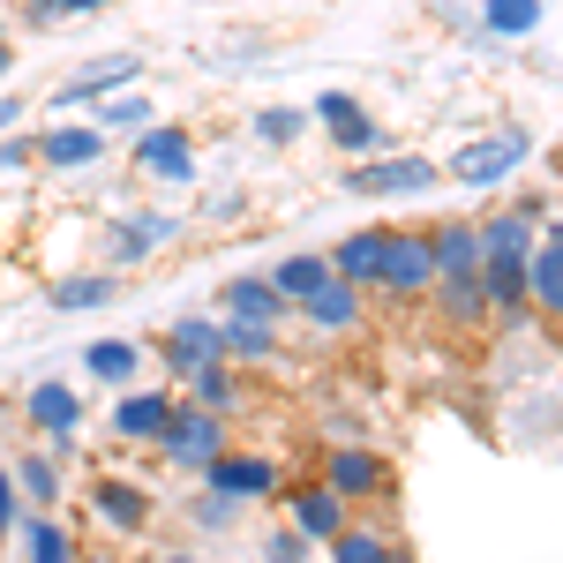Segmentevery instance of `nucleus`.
<instances>
[{"label": "nucleus", "instance_id": "obj_1", "mask_svg": "<svg viewBox=\"0 0 563 563\" xmlns=\"http://www.w3.org/2000/svg\"><path fill=\"white\" fill-rule=\"evenodd\" d=\"M346 188L368 196V203H398V196H421V188H443V166L421 158V151H376V158H353Z\"/></svg>", "mask_w": 563, "mask_h": 563}, {"label": "nucleus", "instance_id": "obj_2", "mask_svg": "<svg viewBox=\"0 0 563 563\" xmlns=\"http://www.w3.org/2000/svg\"><path fill=\"white\" fill-rule=\"evenodd\" d=\"M129 166L143 188H188L196 180V135L180 129V121H151V129H135Z\"/></svg>", "mask_w": 563, "mask_h": 563}, {"label": "nucleus", "instance_id": "obj_3", "mask_svg": "<svg viewBox=\"0 0 563 563\" xmlns=\"http://www.w3.org/2000/svg\"><path fill=\"white\" fill-rule=\"evenodd\" d=\"M316 481H323L339 504H353V511H361V504H390V496H398L390 466L368 451V443H331V451H323V466H316Z\"/></svg>", "mask_w": 563, "mask_h": 563}, {"label": "nucleus", "instance_id": "obj_4", "mask_svg": "<svg viewBox=\"0 0 563 563\" xmlns=\"http://www.w3.org/2000/svg\"><path fill=\"white\" fill-rule=\"evenodd\" d=\"M526 158H533V129H496V135H474V143L443 166V180H459V188H504Z\"/></svg>", "mask_w": 563, "mask_h": 563}, {"label": "nucleus", "instance_id": "obj_5", "mask_svg": "<svg viewBox=\"0 0 563 563\" xmlns=\"http://www.w3.org/2000/svg\"><path fill=\"white\" fill-rule=\"evenodd\" d=\"M225 443H233V421H225V413H203V406L174 398V421H166V435H158L166 466H180V474H203Z\"/></svg>", "mask_w": 563, "mask_h": 563}, {"label": "nucleus", "instance_id": "obj_6", "mask_svg": "<svg viewBox=\"0 0 563 563\" xmlns=\"http://www.w3.org/2000/svg\"><path fill=\"white\" fill-rule=\"evenodd\" d=\"M203 488H218L225 504L249 511V504H263V496H278L286 474H278V459H263V451H233V443H225L211 466H203Z\"/></svg>", "mask_w": 563, "mask_h": 563}, {"label": "nucleus", "instance_id": "obj_7", "mask_svg": "<svg viewBox=\"0 0 563 563\" xmlns=\"http://www.w3.org/2000/svg\"><path fill=\"white\" fill-rule=\"evenodd\" d=\"M376 286L390 301H421L435 286V263H429V233H398L384 225V263H376Z\"/></svg>", "mask_w": 563, "mask_h": 563}, {"label": "nucleus", "instance_id": "obj_8", "mask_svg": "<svg viewBox=\"0 0 563 563\" xmlns=\"http://www.w3.org/2000/svg\"><path fill=\"white\" fill-rule=\"evenodd\" d=\"M308 121H323V135H331L346 158H376V151H384V129L368 121V106H361L353 90H316Z\"/></svg>", "mask_w": 563, "mask_h": 563}, {"label": "nucleus", "instance_id": "obj_9", "mask_svg": "<svg viewBox=\"0 0 563 563\" xmlns=\"http://www.w3.org/2000/svg\"><path fill=\"white\" fill-rule=\"evenodd\" d=\"M158 346H166V368H174V384H188L203 361H225V323H218V316H174Z\"/></svg>", "mask_w": 563, "mask_h": 563}, {"label": "nucleus", "instance_id": "obj_10", "mask_svg": "<svg viewBox=\"0 0 563 563\" xmlns=\"http://www.w3.org/2000/svg\"><path fill=\"white\" fill-rule=\"evenodd\" d=\"M278 504H286V526H294L301 541H316V549L353 519V504H339L323 481H294V488H278Z\"/></svg>", "mask_w": 563, "mask_h": 563}, {"label": "nucleus", "instance_id": "obj_11", "mask_svg": "<svg viewBox=\"0 0 563 563\" xmlns=\"http://www.w3.org/2000/svg\"><path fill=\"white\" fill-rule=\"evenodd\" d=\"M526 308H533L541 323L563 316V233L556 225H541L533 249H526Z\"/></svg>", "mask_w": 563, "mask_h": 563}, {"label": "nucleus", "instance_id": "obj_12", "mask_svg": "<svg viewBox=\"0 0 563 563\" xmlns=\"http://www.w3.org/2000/svg\"><path fill=\"white\" fill-rule=\"evenodd\" d=\"M23 421H31L38 435H53V459H68V443H76V421H84V398H76L68 384H53V376H45V384L23 390Z\"/></svg>", "mask_w": 563, "mask_h": 563}, {"label": "nucleus", "instance_id": "obj_13", "mask_svg": "<svg viewBox=\"0 0 563 563\" xmlns=\"http://www.w3.org/2000/svg\"><path fill=\"white\" fill-rule=\"evenodd\" d=\"M31 143H38V166H45V174H90V166H106V151H113V135L76 129V121H53V129L31 135Z\"/></svg>", "mask_w": 563, "mask_h": 563}, {"label": "nucleus", "instance_id": "obj_14", "mask_svg": "<svg viewBox=\"0 0 563 563\" xmlns=\"http://www.w3.org/2000/svg\"><path fill=\"white\" fill-rule=\"evenodd\" d=\"M90 519L106 533H121V541H135V533H151V496L135 481H90Z\"/></svg>", "mask_w": 563, "mask_h": 563}, {"label": "nucleus", "instance_id": "obj_15", "mask_svg": "<svg viewBox=\"0 0 563 563\" xmlns=\"http://www.w3.org/2000/svg\"><path fill=\"white\" fill-rule=\"evenodd\" d=\"M294 316H308L323 339H346V331H361V323H368V301H361V286H346V278H323V286H316Z\"/></svg>", "mask_w": 563, "mask_h": 563}, {"label": "nucleus", "instance_id": "obj_16", "mask_svg": "<svg viewBox=\"0 0 563 563\" xmlns=\"http://www.w3.org/2000/svg\"><path fill=\"white\" fill-rule=\"evenodd\" d=\"M421 233H429L435 278H474V271H481V233H474V218H435V225H421Z\"/></svg>", "mask_w": 563, "mask_h": 563}, {"label": "nucleus", "instance_id": "obj_17", "mask_svg": "<svg viewBox=\"0 0 563 563\" xmlns=\"http://www.w3.org/2000/svg\"><path fill=\"white\" fill-rule=\"evenodd\" d=\"M143 84V60L135 53H113V60H98V68H84V76H68V84L53 90V106H98V98H113V90Z\"/></svg>", "mask_w": 563, "mask_h": 563}, {"label": "nucleus", "instance_id": "obj_18", "mask_svg": "<svg viewBox=\"0 0 563 563\" xmlns=\"http://www.w3.org/2000/svg\"><path fill=\"white\" fill-rule=\"evenodd\" d=\"M174 421V390H129L113 406V443H158Z\"/></svg>", "mask_w": 563, "mask_h": 563}, {"label": "nucleus", "instance_id": "obj_19", "mask_svg": "<svg viewBox=\"0 0 563 563\" xmlns=\"http://www.w3.org/2000/svg\"><path fill=\"white\" fill-rule=\"evenodd\" d=\"M323 263H331V278H346V286H376V263H384V225H361V233H346V241H331L323 249Z\"/></svg>", "mask_w": 563, "mask_h": 563}, {"label": "nucleus", "instance_id": "obj_20", "mask_svg": "<svg viewBox=\"0 0 563 563\" xmlns=\"http://www.w3.org/2000/svg\"><path fill=\"white\" fill-rule=\"evenodd\" d=\"M218 301H225V316H233V323H271V331L294 316V308L271 294V278H256V271H249V278H225V286H218Z\"/></svg>", "mask_w": 563, "mask_h": 563}, {"label": "nucleus", "instance_id": "obj_21", "mask_svg": "<svg viewBox=\"0 0 563 563\" xmlns=\"http://www.w3.org/2000/svg\"><path fill=\"white\" fill-rule=\"evenodd\" d=\"M188 406H203V413H225V421H233V413L249 406L241 368H233V361H203V368L188 376Z\"/></svg>", "mask_w": 563, "mask_h": 563}, {"label": "nucleus", "instance_id": "obj_22", "mask_svg": "<svg viewBox=\"0 0 563 563\" xmlns=\"http://www.w3.org/2000/svg\"><path fill=\"white\" fill-rule=\"evenodd\" d=\"M113 294H121L113 271H53V286H45V301L68 308V316H90V308H106Z\"/></svg>", "mask_w": 563, "mask_h": 563}, {"label": "nucleus", "instance_id": "obj_23", "mask_svg": "<svg viewBox=\"0 0 563 563\" xmlns=\"http://www.w3.org/2000/svg\"><path fill=\"white\" fill-rule=\"evenodd\" d=\"M15 533H23V563H76L84 549H76V533L53 519V511H15Z\"/></svg>", "mask_w": 563, "mask_h": 563}, {"label": "nucleus", "instance_id": "obj_24", "mask_svg": "<svg viewBox=\"0 0 563 563\" xmlns=\"http://www.w3.org/2000/svg\"><path fill=\"white\" fill-rule=\"evenodd\" d=\"M263 278H271V294H278V301H286V308H301L308 294H316V286L331 278V263L316 256V249H294V256H278V263H271Z\"/></svg>", "mask_w": 563, "mask_h": 563}, {"label": "nucleus", "instance_id": "obj_25", "mask_svg": "<svg viewBox=\"0 0 563 563\" xmlns=\"http://www.w3.org/2000/svg\"><path fill=\"white\" fill-rule=\"evenodd\" d=\"M474 233H481V256H526L533 249V218L519 211V203H504V211H488V218H474Z\"/></svg>", "mask_w": 563, "mask_h": 563}, {"label": "nucleus", "instance_id": "obj_26", "mask_svg": "<svg viewBox=\"0 0 563 563\" xmlns=\"http://www.w3.org/2000/svg\"><path fill=\"white\" fill-rule=\"evenodd\" d=\"M390 541H398V533H384V526H368L361 511H353V519L323 541V556L331 563H390Z\"/></svg>", "mask_w": 563, "mask_h": 563}, {"label": "nucleus", "instance_id": "obj_27", "mask_svg": "<svg viewBox=\"0 0 563 563\" xmlns=\"http://www.w3.org/2000/svg\"><path fill=\"white\" fill-rule=\"evenodd\" d=\"M8 481H15V496H31L38 511H53V504H60V488H68V481H60V459H53V451H23V459L8 466Z\"/></svg>", "mask_w": 563, "mask_h": 563}, {"label": "nucleus", "instance_id": "obj_28", "mask_svg": "<svg viewBox=\"0 0 563 563\" xmlns=\"http://www.w3.org/2000/svg\"><path fill=\"white\" fill-rule=\"evenodd\" d=\"M429 294H435V308H443V323H451V331H481V323H488L481 278H435Z\"/></svg>", "mask_w": 563, "mask_h": 563}, {"label": "nucleus", "instance_id": "obj_29", "mask_svg": "<svg viewBox=\"0 0 563 563\" xmlns=\"http://www.w3.org/2000/svg\"><path fill=\"white\" fill-rule=\"evenodd\" d=\"M84 368L98 376V384H135L143 346H135V339H90V346H84Z\"/></svg>", "mask_w": 563, "mask_h": 563}, {"label": "nucleus", "instance_id": "obj_30", "mask_svg": "<svg viewBox=\"0 0 563 563\" xmlns=\"http://www.w3.org/2000/svg\"><path fill=\"white\" fill-rule=\"evenodd\" d=\"M158 121V106L143 98V90H113V98H98V121L90 129L98 135H135V129H151Z\"/></svg>", "mask_w": 563, "mask_h": 563}, {"label": "nucleus", "instance_id": "obj_31", "mask_svg": "<svg viewBox=\"0 0 563 563\" xmlns=\"http://www.w3.org/2000/svg\"><path fill=\"white\" fill-rule=\"evenodd\" d=\"M541 15H549V0H481V23H488L496 38H533Z\"/></svg>", "mask_w": 563, "mask_h": 563}, {"label": "nucleus", "instance_id": "obj_32", "mask_svg": "<svg viewBox=\"0 0 563 563\" xmlns=\"http://www.w3.org/2000/svg\"><path fill=\"white\" fill-rule=\"evenodd\" d=\"M218 323H225V361H233V368L278 361V331H271V323H233V316H218Z\"/></svg>", "mask_w": 563, "mask_h": 563}, {"label": "nucleus", "instance_id": "obj_33", "mask_svg": "<svg viewBox=\"0 0 563 563\" xmlns=\"http://www.w3.org/2000/svg\"><path fill=\"white\" fill-rule=\"evenodd\" d=\"M135 263H151V249H143V241H135L129 225L113 218V225L98 233V271H113V278H121V271H135Z\"/></svg>", "mask_w": 563, "mask_h": 563}, {"label": "nucleus", "instance_id": "obj_34", "mask_svg": "<svg viewBox=\"0 0 563 563\" xmlns=\"http://www.w3.org/2000/svg\"><path fill=\"white\" fill-rule=\"evenodd\" d=\"M301 135H308V106H263L256 113V143H271V151H286Z\"/></svg>", "mask_w": 563, "mask_h": 563}, {"label": "nucleus", "instance_id": "obj_35", "mask_svg": "<svg viewBox=\"0 0 563 563\" xmlns=\"http://www.w3.org/2000/svg\"><path fill=\"white\" fill-rule=\"evenodd\" d=\"M121 225H129V233L143 241V249H151V256H158V249H174V241H180V211H129Z\"/></svg>", "mask_w": 563, "mask_h": 563}, {"label": "nucleus", "instance_id": "obj_36", "mask_svg": "<svg viewBox=\"0 0 563 563\" xmlns=\"http://www.w3.org/2000/svg\"><path fill=\"white\" fill-rule=\"evenodd\" d=\"M263 563H316V541H301L294 526H278V533H263Z\"/></svg>", "mask_w": 563, "mask_h": 563}, {"label": "nucleus", "instance_id": "obj_37", "mask_svg": "<svg viewBox=\"0 0 563 563\" xmlns=\"http://www.w3.org/2000/svg\"><path fill=\"white\" fill-rule=\"evenodd\" d=\"M188 519L203 526V533H225V526L241 519V504H225V496H218V488H203V496H196V504H188Z\"/></svg>", "mask_w": 563, "mask_h": 563}, {"label": "nucleus", "instance_id": "obj_38", "mask_svg": "<svg viewBox=\"0 0 563 563\" xmlns=\"http://www.w3.org/2000/svg\"><path fill=\"white\" fill-rule=\"evenodd\" d=\"M98 8H113V0H23V15H31V23H60V15H98Z\"/></svg>", "mask_w": 563, "mask_h": 563}, {"label": "nucleus", "instance_id": "obj_39", "mask_svg": "<svg viewBox=\"0 0 563 563\" xmlns=\"http://www.w3.org/2000/svg\"><path fill=\"white\" fill-rule=\"evenodd\" d=\"M31 166H38V143H31V135H0V180L31 174Z\"/></svg>", "mask_w": 563, "mask_h": 563}, {"label": "nucleus", "instance_id": "obj_40", "mask_svg": "<svg viewBox=\"0 0 563 563\" xmlns=\"http://www.w3.org/2000/svg\"><path fill=\"white\" fill-rule=\"evenodd\" d=\"M241 211H249L241 188H211V196H203V218H241Z\"/></svg>", "mask_w": 563, "mask_h": 563}, {"label": "nucleus", "instance_id": "obj_41", "mask_svg": "<svg viewBox=\"0 0 563 563\" xmlns=\"http://www.w3.org/2000/svg\"><path fill=\"white\" fill-rule=\"evenodd\" d=\"M15 533V481H8V466H0V541Z\"/></svg>", "mask_w": 563, "mask_h": 563}, {"label": "nucleus", "instance_id": "obj_42", "mask_svg": "<svg viewBox=\"0 0 563 563\" xmlns=\"http://www.w3.org/2000/svg\"><path fill=\"white\" fill-rule=\"evenodd\" d=\"M15 121H23V98H0V135L15 129Z\"/></svg>", "mask_w": 563, "mask_h": 563}, {"label": "nucleus", "instance_id": "obj_43", "mask_svg": "<svg viewBox=\"0 0 563 563\" xmlns=\"http://www.w3.org/2000/svg\"><path fill=\"white\" fill-rule=\"evenodd\" d=\"M76 563H121V556H113V549H84Z\"/></svg>", "mask_w": 563, "mask_h": 563}, {"label": "nucleus", "instance_id": "obj_44", "mask_svg": "<svg viewBox=\"0 0 563 563\" xmlns=\"http://www.w3.org/2000/svg\"><path fill=\"white\" fill-rule=\"evenodd\" d=\"M390 563H413V541H390Z\"/></svg>", "mask_w": 563, "mask_h": 563}, {"label": "nucleus", "instance_id": "obj_45", "mask_svg": "<svg viewBox=\"0 0 563 563\" xmlns=\"http://www.w3.org/2000/svg\"><path fill=\"white\" fill-rule=\"evenodd\" d=\"M166 563H203V556H188V549H174V556H166Z\"/></svg>", "mask_w": 563, "mask_h": 563}, {"label": "nucleus", "instance_id": "obj_46", "mask_svg": "<svg viewBox=\"0 0 563 563\" xmlns=\"http://www.w3.org/2000/svg\"><path fill=\"white\" fill-rule=\"evenodd\" d=\"M8 68H15V53H0V84H8Z\"/></svg>", "mask_w": 563, "mask_h": 563}, {"label": "nucleus", "instance_id": "obj_47", "mask_svg": "<svg viewBox=\"0 0 563 563\" xmlns=\"http://www.w3.org/2000/svg\"><path fill=\"white\" fill-rule=\"evenodd\" d=\"M0 53H15V45H8V23H0Z\"/></svg>", "mask_w": 563, "mask_h": 563}]
</instances>
